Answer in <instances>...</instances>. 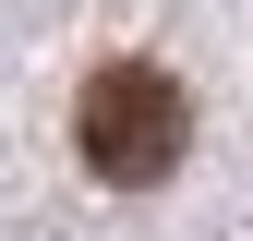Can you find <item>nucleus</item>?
<instances>
[{"label":"nucleus","mask_w":253,"mask_h":241,"mask_svg":"<svg viewBox=\"0 0 253 241\" xmlns=\"http://www.w3.org/2000/svg\"><path fill=\"white\" fill-rule=\"evenodd\" d=\"M181 145H193V97H181V73H157V60H109L73 97V157L97 181H121V193L169 181Z\"/></svg>","instance_id":"obj_1"}]
</instances>
